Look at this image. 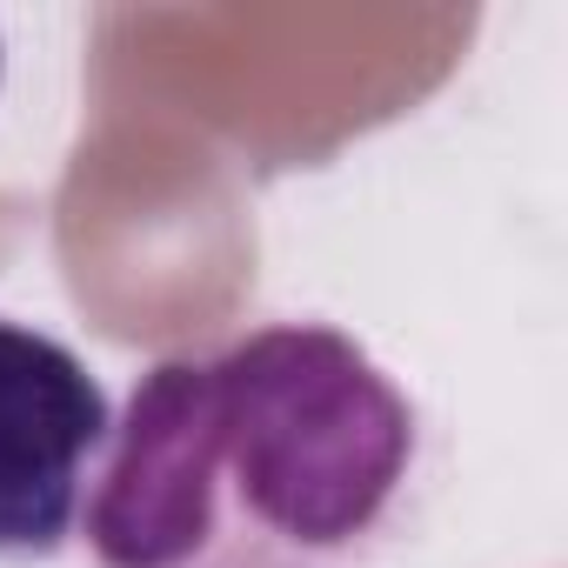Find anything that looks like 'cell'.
<instances>
[{"instance_id": "cell-2", "label": "cell", "mask_w": 568, "mask_h": 568, "mask_svg": "<svg viewBox=\"0 0 568 568\" xmlns=\"http://www.w3.org/2000/svg\"><path fill=\"white\" fill-rule=\"evenodd\" d=\"M108 428L114 408L88 362L0 315V561H54L74 541Z\"/></svg>"}, {"instance_id": "cell-1", "label": "cell", "mask_w": 568, "mask_h": 568, "mask_svg": "<svg viewBox=\"0 0 568 568\" xmlns=\"http://www.w3.org/2000/svg\"><path fill=\"white\" fill-rule=\"evenodd\" d=\"M422 481V408L328 322L134 375L74 541L88 568H375Z\"/></svg>"}, {"instance_id": "cell-3", "label": "cell", "mask_w": 568, "mask_h": 568, "mask_svg": "<svg viewBox=\"0 0 568 568\" xmlns=\"http://www.w3.org/2000/svg\"><path fill=\"white\" fill-rule=\"evenodd\" d=\"M0 68H8V54H0Z\"/></svg>"}]
</instances>
